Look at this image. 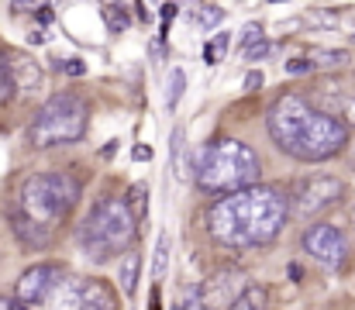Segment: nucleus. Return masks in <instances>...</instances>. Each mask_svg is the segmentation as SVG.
I'll list each match as a JSON object with an SVG mask.
<instances>
[{
    "mask_svg": "<svg viewBox=\"0 0 355 310\" xmlns=\"http://www.w3.org/2000/svg\"><path fill=\"white\" fill-rule=\"evenodd\" d=\"M290 217V197L279 187L255 183L248 190L225 193L207 207V234L221 248H262L272 245Z\"/></svg>",
    "mask_w": 355,
    "mask_h": 310,
    "instance_id": "1",
    "label": "nucleus"
},
{
    "mask_svg": "<svg viewBox=\"0 0 355 310\" xmlns=\"http://www.w3.org/2000/svg\"><path fill=\"white\" fill-rule=\"evenodd\" d=\"M272 145L297 162H328L349 145V124L314 107L311 97L283 94L266 114Z\"/></svg>",
    "mask_w": 355,
    "mask_h": 310,
    "instance_id": "2",
    "label": "nucleus"
},
{
    "mask_svg": "<svg viewBox=\"0 0 355 310\" xmlns=\"http://www.w3.org/2000/svg\"><path fill=\"white\" fill-rule=\"evenodd\" d=\"M80 200V187L66 173H35L21 183L14 207V234L28 248H45L55 227Z\"/></svg>",
    "mask_w": 355,
    "mask_h": 310,
    "instance_id": "3",
    "label": "nucleus"
},
{
    "mask_svg": "<svg viewBox=\"0 0 355 310\" xmlns=\"http://www.w3.org/2000/svg\"><path fill=\"white\" fill-rule=\"evenodd\" d=\"M259 176H262V162L255 148L238 138H218L197 155V187L204 193H214V197L238 193V190L255 187Z\"/></svg>",
    "mask_w": 355,
    "mask_h": 310,
    "instance_id": "4",
    "label": "nucleus"
},
{
    "mask_svg": "<svg viewBox=\"0 0 355 310\" xmlns=\"http://www.w3.org/2000/svg\"><path fill=\"white\" fill-rule=\"evenodd\" d=\"M135 214L124 200L114 197H104L90 207L87 221H83V231H80V248L87 259L94 262H107L111 255L128 252L131 238H135Z\"/></svg>",
    "mask_w": 355,
    "mask_h": 310,
    "instance_id": "5",
    "label": "nucleus"
},
{
    "mask_svg": "<svg viewBox=\"0 0 355 310\" xmlns=\"http://www.w3.org/2000/svg\"><path fill=\"white\" fill-rule=\"evenodd\" d=\"M87 103L73 94H55L52 101L38 107L31 128H28V141L35 148H55V145H73L87 135Z\"/></svg>",
    "mask_w": 355,
    "mask_h": 310,
    "instance_id": "6",
    "label": "nucleus"
},
{
    "mask_svg": "<svg viewBox=\"0 0 355 310\" xmlns=\"http://www.w3.org/2000/svg\"><path fill=\"white\" fill-rule=\"evenodd\" d=\"M300 248L318 262V266H324V269H338L342 262H345V255H349V238H345V231L342 227H335V224H311L304 234H300Z\"/></svg>",
    "mask_w": 355,
    "mask_h": 310,
    "instance_id": "7",
    "label": "nucleus"
},
{
    "mask_svg": "<svg viewBox=\"0 0 355 310\" xmlns=\"http://www.w3.org/2000/svg\"><path fill=\"white\" fill-rule=\"evenodd\" d=\"M62 279H66L62 266H55V262H38V266H31V269L21 273V279H17V286H14V300L24 304V307H45Z\"/></svg>",
    "mask_w": 355,
    "mask_h": 310,
    "instance_id": "8",
    "label": "nucleus"
},
{
    "mask_svg": "<svg viewBox=\"0 0 355 310\" xmlns=\"http://www.w3.org/2000/svg\"><path fill=\"white\" fill-rule=\"evenodd\" d=\"M342 197H345V183L338 176H311V180H304L297 187V197L293 200H297V214L314 217V214L335 207Z\"/></svg>",
    "mask_w": 355,
    "mask_h": 310,
    "instance_id": "9",
    "label": "nucleus"
},
{
    "mask_svg": "<svg viewBox=\"0 0 355 310\" xmlns=\"http://www.w3.org/2000/svg\"><path fill=\"white\" fill-rule=\"evenodd\" d=\"M245 276L238 269H218L200 283V304L207 310H232L238 297L245 293Z\"/></svg>",
    "mask_w": 355,
    "mask_h": 310,
    "instance_id": "10",
    "label": "nucleus"
},
{
    "mask_svg": "<svg viewBox=\"0 0 355 310\" xmlns=\"http://www.w3.org/2000/svg\"><path fill=\"white\" fill-rule=\"evenodd\" d=\"M314 107H321L324 114H331V117H338L342 124H349L355 128V97L352 94H335V90H318L314 97Z\"/></svg>",
    "mask_w": 355,
    "mask_h": 310,
    "instance_id": "11",
    "label": "nucleus"
},
{
    "mask_svg": "<svg viewBox=\"0 0 355 310\" xmlns=\"http://www.w3.org/2000/svg\"><path fill=\"white\" fill-rule=\"evenodd\" d=\"M10 73H14V80H17V90L21 94H35V90H42L45 87V73H42V66L35 62V59H28V55H10Z\"/></svg>",
    "mask_w": 355,
    "mask_h": 310,
    "instance_id": "12",
    "label": "nucleus"
},
{
    "mask_svg": "<svg viewBox=\"0 0 355 310\" xmlns=\"http://www.w3.org/2000/svg\"><path fill=\"white\" fill-rule=\"evenodd\" d=\"M83 293H87V279L66 276V279L55 286V293H52V300H49L45 307L49 310H83Z\"/></svg>",
    "mask_w": 355,
    "mask_h": 310,
    "instance_id": "13",
    "label": "nucleus"
},
{
    "mask_svg": "<svg viewBox=\"0 0 355 310\" xmlns=\"http://www.w3.org/2000/svg\"><path fill=\"white\" fill-rule=\"evenodd\" d=\"M138 273H141V255L135 248L121 252L118 255V283H121V293L124 297H135L138 290Z\"/></svg>",
    "mask_w": 355,
    "mask_h": 310,
    "instance_id": "14",
    "label": "nucleus"
},
{
    "mask_svg": "<svg viewBox=\"0 0 355 310\" xmlns=\"http://www.w3.org/2000/svg\"><path fill=\"white\" fill-rule=\"evenodd\" d=\"M83 310H118V297L104 279H87L83 293Z\"/></svg>",
    "mask_w": 355,
    "mask_h": 310,
    "instance_id": "15",
    "label": "nucleus"
},
{
    "mask_svg": "<svg viewBox=\"0 0 355 310\" xmlns=\"http://www.w3.org/2000/svg\"><path fill=\"white\" fill-rule=\"evenodd\" d=\"M169 173L176 180H187V131H183V124H176L169 135Z\"/></svg>",
    "mask_w": 355,
    "mask_h": 310,
    "instance_id": "16",
    "label": "nucleus"
},
{
    "mask_svg": "<svg viewBox=\"0 0 355 310\" xmlns=\"http://www.w3.org/2000/svg\"><path fill=\"white\" fill-rule=\"evenodd\" d=\"M232 310H269V290L259 283H248L245 293L232 304Z\"/></svg>",
    "mask_w": 355,
    "mask_h": 310,
    "instance_id": "17",
    "label": "nucleus"
},
{
    "mask_svg": "<svg viewBox=\"0 0 355 310\" xmlns=\"http://www.w3.org/2000/svg\"><path fill=\"white\" fill-rule=\"evenodd\" d=\"M183 90H187V73H183L180 66H173V73H169V80H166V107H169V110L180 107Z\"/></svg>",
    "mask_w": 355,
    "mask_h": 310,
    "instance_id": "18",
    "label": "nucleus"
},
{
    "mask_svg": "<svg viewBox=\"0 0 355 310\" xmlns=\"http://www.w3.org/2000/svg\"><path fill=\"white\" fill-rule=\"evenodd\" d=\"M311 62L324 66V69H335V66L349 62V52H342V49H311Z\"/></svg>",
    "mask_w": 355,
    "mask_h": 310,
    "instance_id": "19",
    "label": "nucleus"
},
{
    "mask_svg": "<svg viewBox=\"0 0 355 310\" xmlns=\"http://www.w3.org/2000/svg\"><path fill=\"white\" fill-rule=\"evenodd\" d=\"M104 21H107V28L118 35V31H128V24H131V17H128V10L121 7V3H107L104 7Z\"/></svg>",
    "mask_w": 355,
    "mask_h": 310,
    "instance_id": "20",
    "label": "nucleus"
},
{
    "mask_svg": "<svg viewBox=\"0 0 355 310\" xmlns=\"http://www.w3.org/2000/svg\"><path fill=\"white\" fill-rule=\"evenodd\" d=\"M169 269V234H159V245H155V262H152V276L162 279Z\"/></svg>",
    "mask_w": 355,
    "mask_h": 310,
    "instance_id": "21",
    "label": "nucleus"
},
{
    "mask_svg": "<svg viewBox=\"0 0 355 310\" xmlns=\"http://www.w3.org/2000/svg\"><path fill=\"white\" fill-rule=\"evenodd\" d=\"M124 204L131 207V214H135V217H141V214H145V207H148V187H141V183H135V187L128 190V197H124Z\"/></svg>",
    "mask_w": 355,
    "mask_h": 310,
    "instance_id": "22",
    "label": "nucleus"
},
{
    "mask_svg": "<svg viewBox=\"0 0 355 310\" xmlns=\"http://www.w3.org/2000/svg\"><path fill=\"white\" fill-rule=\"evenodd\" d=\"M14 90H17V80H14V73H10V62L0 55V103L10 101Z\"/></svg>",
    "mask_w": 355,
    "mask_h": 310,
    "instance_id": "23",
    "label": "nucleus"
},
{
    "mask_svg": "<svg viewBox=\"0 0 355 310\" xmlns=\"http://www.w3.org/2000/svg\"><path fill=\"white\" fill-rule=\"evenodd\" d=\"M221 17H225L221 7H200V10H197V24H200L204 31H211L214 24H221Z\"/></svg>",
    "mask_w": 355,
    "mask_h": 310,
    "instance_id": "24",
    "label": "nucleus"
},
{
    "mask_svg": "<svg viewBox=\"0 0 355 310\" xmlns=\"http://www.w3.org/2000/svg\"><path fill=\"white\" fill-rule=\"evenodd\" d=\"M55 69L66 73V76H83L87 73V62L83 59H62V62H55Z\"/></svg>",
    "mask_w": 355,
    "mask_h": 310,
    "instance_id": "25",
    "label": "nucleus"
},
{
    "mask_svg": "<svg viewBox=\"0 0 355 310\" xmlns=\"http://www.w3.org/2000/svg\"><path fill=\"white\" fill-rule=\"evenodd\" d=\"M269 52H272V45L262 38V42H255V45H248V49H245V59H248V62H259V59H266Z\"/></svg>",
    "mask_w": 355,
    "mask_h": 310,
    "instance_id": "26",
    "label": "nucleus"
},
{
    "mask_svg": "<svg viewBox=\"0 0 355 310\" xmlns=\"http://www.w3.org/2000/svg\"><path fill=\"white\" fill-rule=\"evenodd\" d=\"M49 7V0H10V10L14 14H28V10H42Z\"/></svg>",
    "mask_w": 355,
    "mask_h": 310,
    "instance_id": "27",
    "label": "nucleus"
},
{
    "mask_svg": "<svg viewBox=\"0 0 355 310\" xmlns=\"http://www.w3.org/2000/svg\"><path fill=\"white\" fill-rule=\"evenodd\" d=\"M255 42H262V24H245V28H241V45L248 49V45H255Z\"/></svg>",
    "mask_w": 355,
    "mask_h": 310,
    "instance_id": "28",
    "label": "nucleus"
},
{
    "mask_svg": "<svg viewBox=\"0 0 355 310\" xmlns=\"http://www.w3.org/2000/svg\"><path fill=\"white\" fill-rule=\"evenodd\" d=\"M283 69H286L290 76H304V73H311V69H314V62H311V59H290Z\"/></svg>",
    "mask_w": 355,
    "mask_h": 310,
    "instance_id": "29",
    "label": "nucleus"
},
{
    "mask_svg": "<svg viewBox=\"0 0 355 310\" xmlns=\"http://www.w3.org/2000/svg\"><path fill=\"white\" fill-rule=\"evenodd\" d=\"M228 45H232V38H228V31H221L214 42H211V49H214V55H221V52H228Z\"/></svg>",
    "mask_w": 355,
    "mask_h": 310,
    "instance_id": "30",
    "label": "nucleus"
},
{
    "mask_svg": "<svg viewBox=\"0 0 355 310\" xmlns=\"http://www.w3.org/2000/svg\"><path fill=\"white\" fill-rule=\"evenodd\" d=\"M259 87H262V73L255 69V73H248V76H245V90H259Z\"/></svg>",
    "mask_w": 355,
    "mask_h": 310,
    "instance_id": "31",
    "label": "nucleus"
},
{
    "mask_svg": "<svg viewBox=\"0 0 355 310\" xmlns=\"http://www.w3.org/2000/svg\"><path fill=\"white\" fill-rule=\"evenodd\" d=\"M131 155H135V162H148V159H152V148H148V145H135Z\"/></svg>",
    "mask_w": 355,
    "mask_h": 310,
    "instance_id": "32",
    "label": "nucleus"
},
{
    "mask_svg": "<svg viewBox=\"0 0 355 310\" xmlns=\"http://www.w3.org/2000/svg\"><path fill=\"white\" fill-rule=\"evenodd\" d=\"M307 21H311V24H324V28H331V24H335L338 17H324V14H307Z\"/></svg>",
    "mask_w": 355,
    "mask_h": 310,
    "instance_id": "33",
    "label": "nucleus"
},
{
    "mask_svg": "<svg viewBox=\"0 0 355 310\" xmlns=\"http://www.w3.org/2000/svg\"><path fill=\"white\" fill-rule=\"evenodd\" d=\"M45 42H49V35H45V31H42V28H38V31H31V35H28V45H45Z\"/></svg>",
    "mask_w": 355,
    "mask_h": 310,
    "instance_id": "34",
    "label": "nucleus"
},
{
    "mask_svg": "<svg viewBox=\"0 0 355 310\" xmlns=\"http://www.w3.org/2000/svg\"><path fill=\"white\" fill-rule=\"evenodd\" d=\"M24 304H17L14 297H0V310H21Z\"/></svg>",
    "mask_w": 355,
    "mask_h": 310,
    "instance_id": "35",
    "label": "nucleus"
},
{
    "mask_svg": "<svg viewBox=\"0 0 355 310\" xmlns=\"http://www.w3.org/2000/svg\"><path fill=\"white\" fill-rule=\"evenodd\" d=\"M173 17H176V3H166L162 7V21H173Z\"/></svg>",
    "mask_w": 355,
    "mask_h": 310,
    "instance_id": "36",
    "label": "nucleus"
},
{
    "mask_svg": "<svg viewBox=\"0 0 355 310\" xmlns=\"http://www.w3.org/2000/svg\"><path fill=\"white\" fill-rule=\"evenodd\" d=\"M38 21L49 24V21H52V7H42V10H38Z\"/></svg>",
    "mask_w": 355,
    "mask_h": 310,
    "instance_id": "37",
    "label": "nucleus"
},
{
    "mask_svg": "<svg viewBox=\"0 0 355 310\" xmlns=\"http://www.w3.org/2000/svg\"><path fill=\"white\" fill-rule=\"evenodd\" d=\"M352 221H355V210H352Z\"/></svg>",
    "mask_w": 355,
    "mask_h": 310,
    "instance_id": "38",
    "label": "nucleus"
},
{
    "mask_svg": "<svg viewBox=\"0 0 355 310\" xmlns=\"http://www.w3.org/2000/svg\"><path fill=\"white\" fill-rule=\"evenodd\" d=\"M272 3H279V0H272Z\"/></svg>",
    "mask_w": 355,
    "mask_h": 310,
    "instance_id": "39",
    "label": "nucleus"
}]
</instances>
